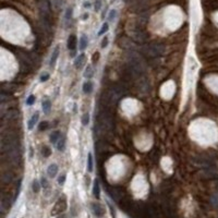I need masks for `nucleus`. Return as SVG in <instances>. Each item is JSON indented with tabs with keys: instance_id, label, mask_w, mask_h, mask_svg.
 I'll return each instance as SVG.
<instances>
[{
	"instance_id": "nucleus-1",
	"label": "nucleus",
	"mask_w": 218,
	"mask_h": 218,
	"mask_svg": "<svg viewBox=\"0 0 218 218\" xmlns=\"http://www.w3.org/2000/svg\"><path fill=\"white\" fill-rule=\"evenodd\" d=\"M126 69L130 71L133 78L135 76H140L144 73V63L141 60V57L135 53H130L128 55V64L126 66Z\"/></svg>"
},
{
	"instance_id": "nucleus-2",
	"label": "nucleus",
	"mask_w": 218,
	"mask_h": 218,
	"mask_svg": "<svg viewBox=\"0 0 218 218\" xmlns=\"http://www.w3.org/2000/svg\"><path fill=\"white\" fill-rule=\"evenodd\" d=\"M142 53L146 58L149 59H156L160 57L165 51V46L160 43H152L149 45H146L142 48Z\"/></svg>"
},
{
	"instance_id": "nucleus-3",
	"label": "nucleus",
	"mask_w": 218,
	"mask_h": 218,
	"mask_svg": "<svg viewBox=\"0 0 218 218\" xmlns=\"http://www.w3.org/2000/svg\"><path fill=\"white\" fill-rule=\"evenodd\" d=\"M2 154L3 157L6 158V161L10 166H12V167H16L22 161V152H21V148L13 149V151L2 153Z\"/></svg>"
},
{
	"instance_id": "nucleus-4",
	"label": "nucleus",
	"mask_w": 218,
	"mask_h": 218,
	"mask_svg": "<svg viewBox=\"0 0 218 218\" xmlns=\"http://www.w3.org/2000/svg\"><path fill=\"white\" fill-rule=\"evenodd\" d=\"M132 39L139 44H145L148 39V34L145 31L142 30V28L138 26L133 30L132 33Z\"/></svg>"
},
{
	"instance_id": "nucleus-5",
	"label": "nucleus",
	"mask_w": 218,
	"mask_h": 218,
	"mask_svg": "<svg viewBox=\"0 0 218 218\" xmlns=\"http://www.w3.org/2000/svg\"><path fill=\"white\" fill-rule=\"evenodd\" d=\"M66 209H67V201H66V199H59L55 204V206H53V211H51V215H60Z\"/></svg>"
},
{
	"instance_id": "nucleus-6",
	"label": "nucleus",
	"mask_w": 218,
	"mask_h": 218,
	"mask_svg": "<svg viewBox=\"0 0 218 218\" xmlns=\"http://www.w3.org/2000/svg\"><path fill=\"white\" fill-rule=\"evenodd\" d=\"M108 194L110 195V198L113 200L117 201V202H120L123 196V191H122L121 188H117V186H111V188H108L107 190Z\"/></svg>"
},
{
	"instance_id": "nucleus-7",
	"label": "nucleus",
	"mask_w": 218,
	"mask_h": 218,
	"mask_svg": "<svg viewBox=\"0 0 218 218\" xmlns=\"http://www.w3.org/2000/svg\"><path fill=\"white\" fill-rule=\"evenodd\" d=\"M133 41H134L128 38V37H121L119 39V41H118V44H119V47H121V48L126 49V50H132V49H134Z\"/></svg>"
},
{
	"instance_id": "nucleus-8",
	"label": "nucleus",
	"mask_w": 218,
	"mask_h": 218,
	"mask_svg": "<svg viewBox=\"0 0 218 218\" xmlns=\"http://www.w3.org/2000/svg\"><path fill=\"white\" fill-rule=\"evenodd\" d=\"M11 199H10V195H5L2 194V198H1V212L5 213L7 209L10 208L11 206Z\"/></svg>"
},
{
	"instance_id": "nucleus-9",
	"label": "nucleus",
	"mask_w": 218,
	"mask_h": 218,
	"mask_svg": "<svg viewBox=\"0 0 218 218\" xmlns=\"http://www.w3.org/2000/svg\"><path fill=\"white\" fill-rule=\"evenodd\" d=\"M19 116H20V113H19V110L12 109V110H9L5 116H3L2 120H6V121H12V120L18 119Z\"/></svg>"
},
{
	"instance_id": "nucleus-10",
	"label": "nucleus",
	"mask_w": 218,
	"mask_h": 218,
	"mask_svg": "<svg viewBox=\"0 0 218 218\" xmlns=\"http://www.w3.org/2000/svg\"><path fill=\"white\" fill-rule=\"evenodd\" d=\"M92 212L97 217H101V216H104V213H105L103 206L100 204H98V203H92Z\"/></svg>"
},
{
	"instance_id": "nucleus-11",
	"label": "nucleus",
	"mask_w": 218,
	"mask_h": 218,
	"mask_svg": "<svg viewBox=\"0 0 218 218\" xmlns=\"http://www.w3.org/2000/svg\"><path fill=\"white\" fill-rule=\"evenodd\" d=\"M76 44H78V39H76V36L74 34H71L68 38V49L71 51L75 50L76 48Z\"/></svg>"
},
{
	"instance_id": "nucleus-12",
	"label": "nucleus",
	"mask_w": 218,
	"mask_h": 218,
	"mask_svg": "<svg viewBox=\"0 0 218 218\" xmlns=\"http://www.w3.org/2000/svg\"><path fill=\"white\" fill-rule=\"evenodd\" d=\"M1 180H2L3 183H11L12 180H13V173L9 170L3 171L2 174H1Z\"/></svg>"
},
{
	"instance_id": "nucleus-13",
	"label": "nucleus",
	"mask_w": 218,
	"mask_h": 218,
	"mask_svg": "<svg viewBox=\"0 0 218 218\" xmlns=\"http://www.w3.org/2000/svg\"><path fill=\"white\" fill-rule=\"evenodd\" d=\"M59 53H60V47H59V46H57L55 49H53V55H51L50 62H49V64H50V67H53V66H55L56 61H57L58 57H59Z\"/></svg>"
},
{
	"instance_id": "nucleus-14",
	"label": "nucleus",
	"mask_w": 218,
	"mask_h": 218,
	"mask_svg": "<svg viewBox=\"0 0 218 218\" xmlns=\"http://www.w3.org/2000/svg\"><path fill=\"white\" fill-rule=\"evenodd\" d=\"M93 195L96 199H99V196H100V186H99L98 180H95L94 184H93Z\"/></svg>"
},
{
	"instance_id": "nucleus-15",
	"label": "nucleus",
	"mask_w": 218,
	"mask_h": 218,
	"mask_svg": "<svg viewBox=\"0 0 218 218\" xmlns=\"http://www.w3.org/2000/svg\"><path fill=\"white\" fill-rule=\"evenodd\" d=\"M57 172H58V166L56 165V164H51L48 167V169H47V173H48V176L50 178L56 177Z\"/></svg>"
},
{
	"instance_id": "nucleus-16",
	"label": "nucleus",
	"mask_w": 218,
	"mask_h": 218,
	"mask_svg": "<svg viewBox=\"0 0 218 218\" xmlns=\"http://www.w3.org/2000/svg\"><path fill=\"white\" fill-rule=\"evenodd\" d=\"M84 62H85V56L82 53V55H80L79 57H76V59L74 60V66H75V68L80 69L83 64H84Z\"/></svg>"
},
{
	"instance_id": "nucleus-17",
	"label": "nucleus",
	"mask_w": 218,
	"mask_h": 218,
	"mask_svg": "<svg viewBox=\"0 0 218 218\" xmlns=\"http://www.w3.org/2000/svg\"><path fill=\"white\" fill-rule=\"evenodd\" d=\"M16 88V86L11 83H8V84H2V92L3 93H11L13 92Z\"/></svg>"
},
{
	"instance_id": "nucleus-18",
	"label": "nucleus",
	"mask_w": 218,
	"mask_h": 218,
	"mask_svg": "<svg viewBox=\"0 0 218 218\" xmlns=\"http://www.w3.org/2000/svg\"><path fill=\"white\" fill-rule=\"evenodd\" d=\"M38 117H39L38 113H34V115L32 116V118H31V119H30V121H28V129H30V130H32V129L34 128L35 123H36V122H37V120H38Z\"/></svg>"
},
{
	"instance_id": "nucleus-19",
	"label": "nucleus",
	"mask_w": 218,
	"mask_h": 218,
	"mask_svg": "<svg viewBox=\"0 0 218 218\" xmlns=\"http://www.w3.org/2000/svg\"><path fill=\"white\" fill-rule=\"evenodd\" d=\"M87 41H88V38H87L86 35H82V36H81L80 41H79V43H80V49L81 50H84V49L86 48Z\"/></svg>"
},
{
	"instance_id": "nucleus-20",
	"label": "nucleus",
	"mask_w": 218,
	"mask_h": 218,
	"mask_svg": "<svg viewBox=\"0 0 218 218\" xmlns=\"http://www.w3.org/2000/svg\"><path fill=\"white\" fill-rule=\"evenodd\" d=\"M93 91V83L92 82H85L83 84V92L86 94H90Z\"/></svg>"
},
{
	"instance_id": "nucleus-21",
	"label": "nucleus",
	"mask_w": 218,
	"mask_h": 218,
	"mask_svg": "<svg viewBox=\"0 0 218 218\" xmlns=\"http://www.w3.org/2000/svg\"><path fill=\"white\" fill-rule=\"evenodd\" d=\"M41 107H43V110L45 111V113H48L49 110H50V108H51V103L49 100L43 101V104H41Z\"/></svg>"
},
{
	"instance_id": "nucleus-22",
	"label": "nucleus",
	"mask_w": 218,
	"mask_h": 218,
	"mask_svg": "<svg viewBox=\"0 0 218 218\" xmlns=\"http://www.w3.org/2000/svg\"><path fill=\"white\" fill-rule=\"evenodd\" d=\"M60 136H61V134H60L59 131H55V132H53V133L50 134V142L55 144V143L57 142V140L60 138Z\"/></svg>"
},
{
	"instance_id": "nucleus-23",
	"label": "nucleus",
	"mask_w": 218,
	"mask_h": 218,
	"mask_svg": "<svg viewBox=\"0 0 218 218\" xmlns=\"http://www.w3.org/2000/svg\"><path fill=\"white\" fill-rule=\"evenodd\" d=\"M195 164H198V165H209V161L208 159L204 158V157H198V158H195Z\"/></svg>"
},
{
	"instance_id": "nucleus-24",
	"label": "nucleus",
	"mask_w": 218,
	"mask_h": 218,
	"mask_svg": "<svg viewBox=\"0 0 218 218\" xmlns=\"http://www.w3.org/2000/svg\"><path fill=\"white\" fill-rule=\"evenodd\" d=\"M41 154H43L44 157H49L51 154V149L50 147L48 146H43L41 147Z\"/></svg>"
},
{
	"instance_id": "nucleus-25",
	"label": "nucleus",
	"mask_w": 218,
	"mask_h": 218,
	"mask_svg": "<svg viewBox=\"0 0 218 218\" xmlns=\"http://www.w3.org/2000/svg\"><path fill=\"white\" fill-rule=\"evenodd\" d=\"M87 170L90 172L93 171V156L92 154H88V158H87Z\"/></svg>"
},
{
	"instance_id": "nucleus-26",
	"label": "nucleus",
	"mask_w": 218,
	"mask_h": 218,
	"mask_svg": "<svg viewBox=\"0 0 218 218\" xmlns=\"http://www.w3.org/2000/svg\"><path fill=\"white\" fill-rule=\"evenodd\" d=\"M64 146H66V138H63L62 136L61 139H60V141L58 142V145H57V148L58 151H63L64 149Z\"/></svg>"
},
{
	"instance_id": "nucleus-27",
	"label": "nucleus",
	"mask_w": 218,
	"mask_h": 218,
	"mask_svg": "<svg viewBox=\"0 0 218 218\" xmlns=\"http://www.w3.org/2000/svg\"><path fill=\"white\" fill-rule=\"evenodd\" d=\"M94 75V72H93V69L91 66H87L86 70H85L84 72V76L85 78H92V76Z\"/></svg>"
},
{
	"instance_id": "nucleus-28",
	"label": "nucleus",
	"mask_w": 218,
	"mask_h": 218,
	"mask_svg": "<svg viewBox=\"0 0 218 218\" xmlns=\"http://www.w3.org/2000/svg\"><path fill=\"white\" fill-rule=\"evenodd\" d=\"M32 189L33 191H34L35 193H38L39 190H41V184H39V182L37 181V180H34L32 183Z\"/></svg>"
},
{
	"instance_id": "nucleus-29",
	"label": "nucleus",
	"mask_w": 218,
	"mask_h": 218,
	"mask_svg": "<svg viewBox=\"0 0 218 218\" xmlns=\"http://www.w3.org/2000/svg\"><path fill=\"white\" fill-rule=\"evenodd\" d=\"M81 121H82L83 126H87L88 122H90V115H88L87 113H84V115L82 116V120H81Z\"/></svg>"
},
{
	"instance_id": "nucleus-30",
	"label": "nucleus",
	"mask_w": 218,
	"mask_h": 218,
	"mask_svg": "<svg viewBox=\"0 0 218 218\" xmlns=\"http://www.w3.org/2000/svg\"><path fill=\"white\" fill-rule=\"evenodd\" d=\"M62 1H63V0H53V2H51V3H53V9H55V10L59 9V8L62 6Z\"/></svg>"
},
{
	"instance_id": "nucleus-31",
	"label": "nucleus",
	"mask_w": 218,
	"mask_h": 218,
	"mask_svg": "<svg viewBox=\"0 0 218 218\" xmlns=\"http://www.w3.org/2000/svg\"><path fill=\"white\" fill-rule=\"evenodd\" d=\"M48 126H49L48 121H43V122H41V123H39L38 130L39 131H44V130H46V129H48Z\"/></svg>"
},
{
	"instance_id": "nucleus-32",
	"label": "nucleus",
	"mask_w": 218,
	"mask_h": 218,
	"mask_svg": "<svg viewBox=\"0 0 218 218\" xmlns=\"http://www.w3.org/2000/svg\"><path fill=\"white\" fill-rule=\"evenodd\" d=\"M108 28H109V25H108V23H104V24H103V26H101V28H100V30H99L98 35H103V34H105V33L108 31Z\"/></svg>"
},
{
	"instance_id": "nucleus-33",
	"label": "nucleus",
	"mask_w": 218,
	"mask_h": 218,
	"mask_svg": "<svg viewBox=\"0 0 218 218\" xmlns=\"http://www.w3.org/2000/svg\"><path fill=\"white\" fill-rule=\"evenodd\" d=\"M94 8H95V11H99V10H100V8H101V0H95Z\"/></svg>"
},
{
	"instance_id": "nucleus-34",
	"label": "nucleus",
	"mask_w": 218,
	"mask_h": 218,
	"mask_svg": "<svg viewBox=\"0 0 218 218\" xmlns=\"http://www.w3.org/2000/svg\"><path fill=\"white\" fill-rule=\"evenodd\" d=\"M34 103H35V96L34 95H30L28 98L26 99V104H28V106H31V105H33Z\"/></svg>"
},
{
	"instance_id": "nucleus-35",
	"label": "nucleus",
	"mask_w": 218,
	"mask_h": 218,
	"mask_svg": "<svg viewBox=\"0 0 218 218\" xmlns=\"http://www.w3.org/2000/svg\"><path fill=\"white\" fill-rule=\"evenodd\" d=\"M72 11H73V10H72L71 7L68 8V9H67V13H66V19H67V20H70V19H71V16H72Z\"/></svg>"
},
{
	"instance_id": "nucleus-36",
	"label": "nucleus",
	"mask_w": 218,
	"mask_h": 218,
	"mask_svg": "<svg viewBox=\"0 0 218 218\" xmlns=\"http://www.w3.org/2000/svg\"><path fill=\"white\" fill-rule=\"evenodd\" d=\"M116 14H117L116 10H111V11L109 12V21H113V19L116 18Z\"/></svg>"
},
{
	"instance_id": "nucleus-37",
	"label": "nucleus",
	"mask_w": 218,
	"mask_h": 218,
	"mask_svg": "<svg viewBox=\"0 0 218 218\" xmlns=\"http://www.w3.org/2000/svg\"><path fill=\"white\" fill-rule=\"evenodd\" d=\"M49 79V74L48 73H44V74H41V82H46L47 80Z\"/></svg>"
},
{
	"instance_id": "nucleus-38",
	"label": "nucleus",
	"mask_w": 218,
	"mask_h": 218,
	"mask_svg": "<svg viewBox=\"0 0 218 218\" xmlns=\"http://www.w3.org/2000/svg\"><path fill=\"white\" fill-rule=\"evenodd\" d=\"M64 181H66V174H62V176L59 177V179H58V183L62 186V184L64 183Z\"/></svg>"
},
{
	"instance_id": "nucleus-39",
	"label": "nucleus",
	"mask_w": 218,
	"mask_h": 218,
	"mask_svg": "<svg viewBox=\"0 0 218 218\" xmlns=\"http://www.w3.org/2000/svg\"><path fill=\"white\" fill-rule=\"evenodd\" d=\"M98 59H99V53H95L93 55V63H96L98 61Z\"/></svg>"
},
{
	"instance_id": "nucleus-40",
	"label": "nucleus",
	"mask_w": 218,
	"mask_h": 218,
	"mask_svg": "<svg viewBox=\"0 0 218 218\" xmlns=\"http://www.w3.org/2000/svg\"><path fill=\"white\" fill-rule=\"evenodd\" d=\"M108 206H109V209H110V214H111V217L113 218H116V212H115V209L113 208V206H111L109 203H108Z\"/></svg>"
},
{
	"instance_id": "nucleus-41",
	"label": "nucleus",
	"mask_w": 218,
	"mask_h": 218,
	"mask_svg": "<svg viewBox=\"0 0 218 218\" xmlns=\"http://www.w3.org/2000/svg\"><path fill=\"white\" fill-rule=\"evenodd\" d=\"M107 45H108V38L105 37V38H103V41H101V48H105Z\"/></svg>"
},
{
	"instance_id": "nucleus-42",
	"label": "nucleus",
	"mask_w": 218,
	"mask_h": 218,
	"mask_svg": "<svg viewBox=\"0 0 218 218\" xmlns=\"http://www.w3.org/2000/svg\"><path fill=\"white\" fill-rule=\"evenodd\" d=\"M41 186H44V189L48 188V182H47V180L45 179V178H43V179H41Z\"/></svg>"
},
{
	"instance_id": "nucleus-43",
	"label": "nucleus",
	"mask_w": 218,
	"mask_h": 218,
	"mask_svg": "<svg viewBox=\"0 0 218 218\" xmlns=\"http://www.w3.org/2000/svg\"><path fill=\"white\" fill-rule=\"evenodd\" d=\"M91 7V3L88 2V1H86V2H84V8H90Z\"/></svg>"
},
{
	"instance_id": "nucleus-44",
	"label": "nucleus",
	"mask_w": 218,
	"mask_h": 218,
	"mask_svg": "<svg viewBox=\"0 0 218 218\" xmlns=\"http://www.w3.org/2000/svg\"><path fill=\"white\" fill-rule=\"evenodd\" d=\"M57 218H68L67 217V216H66V215H63V214H62V215H61V214H60V215H58V217Z\"/></svg>"
},
{
	"instance_id": "nucleus-45",
	"label": "nucleus",
	"mask_w": 218,
	"mask_h": 218,
	"mask_svg": "<svg viewBox=\"0 0 218 218\" xmlns=\"http://www.w3.org/2000/svg\"><path fill=\"white\" fill-rule=\"evenodd\" d=\"M86 18H88V15H87V14H85V15L83 16V19H84V20H85V19H86Z\"/></svg>"
},
{
	"instance_id": "nucleus-46",
	"label": "nucleus",
	"mask_w": 218,
	"mask_h": 218,
	"mask_svg": "<svg viewBox=\"0 0 218 218\" xmlns=\"http://www.w3.org/2000/svg\"><path fill=\"white\" fill-rule=\"evenodd\" d=\"M115 1H116V0H110V2H111V3H113V2H115Z\"/></svg>"
}]
</instances>
